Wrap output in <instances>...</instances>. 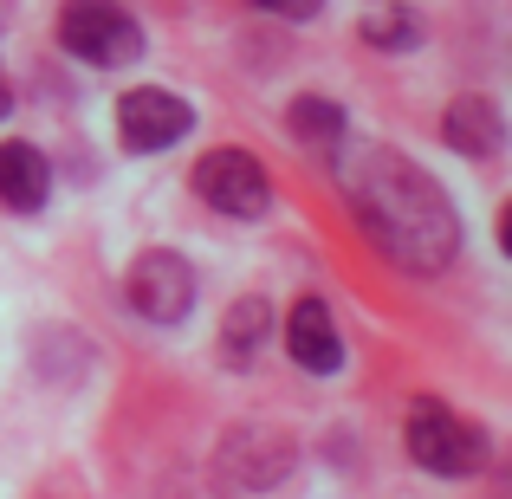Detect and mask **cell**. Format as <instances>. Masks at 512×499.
<instances>
[{"label":"cell","mask_w":512,"mask_h":499,"mask_svg":"<svg viewBox=\"0 0 512 499\" xmlns=\"http://www.w3.org/2000/svg\"><path fill=\"white\" fill-rule=\"evenodd\" d=\"M338 188L350 221L370 234V247L389 266L415 279H435L461 260V214H454L448 188L422 163H409L389 143H338Z\"/></svg>","instance_id":"obj_1"},{"label":"cell","mask_w":512,"mask_h":499,"mask_svg":"<svg viewBox=\"0 0 512 499\" xmlns=\"http://www.w3.org/2000/svg\"><path fill=\"white\" fill-rule=\"evenodd\" d=\"M402 448H409L415 467H428V474H441V480H467L493 461L487 428L454 415L448 402H435V396L409 402V415H402Z\"/></svg>","instance_id":"obj_2"},{"label":"cell","mask_w":512,"mask_h":499,"mask_svg":"<svg viewBox=\"0 0 512 499\" xmlns=\"http://www.w3.org/2000/svg\"><path fill=\"white\" fill-rule=\"evenodd\" d=\"M59 46L72 52L78 65L117 72V65L143 59V26L124 0H65L59 7Z\"/></svg>","instance_id":"obj_3"},{"label":"cell","mask_w":512,"mask_h":499,"mask_svg":"<svg viewBox=\"0 0 512 499\" xmlns=\"http://www.w3.org/2000/svg\"><path fill=\"white\" fill-rule=\"evenodd\" d=\"M195 195L208 201L214 214H227V221H260L266 208H273V175L253 150H234V143H221V150H208L195 163Z\"/></svg>","instance_id":"obj_4"},{"label":"cell","mask_w":512,"mask_h":499,"mask_svg":"<svg viewBox=\"0 0 512 499\" xmlns=\"http://www.w3.org/2000/svg\"><path fill=\"white\" fill-rule=\"evenodd\" d=\"M195 292H201L195 266H188L175 247L137 253L130 273H124V299H130V312H137L143 325H182V318L195 312Z\"/></svg>","instance_id":"obj_5"},{"label":"cell","mask_w":512,"mask_h":499,"mask_svg":"<svg viewBox=\"0 0 512 499\" xmlns=\"http://www.w3.org/2000/svg\"><path fill=\"white\" fill-rule=\"evenodd\" d=\"M195 130V111H188V98H175L163 85H137L117 98V143H124L130 156H163L175 143Z\"/></svg>","instance_id":"obj_6"},{"label":"cell","mask_w":512,"mask_h":499,"mask_svg":"<svg viewBox=\"0 0 512 499\" xmlns=\"http://www.w3.org/2000/svg\"><path fill=\"white\" fill-rule=\"evenodd\" d=\"M292 467V441L279 435V428H234V435L221 441V480L227 487H279Z\"/></svg>","instance_id":"obj_7"},{"label":"cell","mask_w":512,"mask_h":499,"mask_svg":"<svg viewBox=\"0 0 512 499\" xmlns=\"http://www.w3.org/2000/svg\"><path fill=\"white\" fill-rule=\"evenodd\" d=\"M286 350L305 376H338L344 370V337H338V318H331L325 299H299L286 312Z\"/></svg>","instance_id":"obj_8"},{"label":"cell","mask_w":512,"mask_h":499,"mask_svg":"<svg viewBox=\"0 0 512 499\" xmlns=\"http://www.w3.org/2000/svg\"><path fill=\"white\" fill-rule=\"evenodd\" d=\"M441 137H448V150H461V156H474V163H487V156H500L506 124H500V111H493L487 98H454L448 117H441Z\"/></svg>","instance_id":"obj_9"},{"label":"cell","mask_w":512,"mask_h":499,"mask_svg":"<svg viewBox=\"0 0 512 499\" xmlns=\"http://www.w3.org/2000/svg\"><path fill=\"white\" fill-rule=\"evenodd\" d=\"M46 195H52V169H46V156L33 150V143H0V201L7 208H20V214H33V208H46Z\"/></svg>","instance_id":"obj_10"},{"label":"cell","mask_w":512,"mask_h":499,"mask_svg":"<svg viewBox=\"0 0 512 499\" xmlns=\"http://www.w3.org/2000/svg\"><path fill=\"white\" fill-rule=\"evenodd\" d=\"M273 337V305L253 292V299H234V312H227V325H221V357L227 363H247V357H260V344Z\"/></svg>","instance_id":"obj_11"},{"label":"cell","mask_w":512,"mask_h":499,"mask_svg":"<svg viewBox=\"0 0 512 499\" xmlns=\"http://www.w3.org/2000/svg\"><path fill=\"white\" fill-rule=\"evenodd\" d=\"M286 117H292V137H299V143H331V150H338V143L350 137V130H344V111L331 98H292Z\"/></svg>","instance_id":"obj_12"},{"label":"cell","mask_w":512,"mask_h":499,"mask_svg":"<svg viewBox=\"0 0 512 499\" xmlns=\"http://www.w3.org/2000/svg\"><path fill=\"white\" fill-rule=\"evenodd\" d=\"M415 33H422V26H415V20H409L402 7L376 13V20L363 26V39H370V46H415Z\"/></svg>","instance_id":"obj_13"},{"label":"cell","mask_w":512,"mask_h":499,"mask_svg":"<svg viewBox=\"0 0 512 499\" xmlns=\"http://www.w3.org/2000/svg\"><path fill=\"white\" fill-rule=\"evenodd\" d=\"M260 7L279 20H312V13H325V0H260Z\"/></svg>","instance_id":"obj_14"},{"label":"cell","mask_w":512,"mask_h":499,"mask_svg":"<svg viewBox=\"0 0 512 499\" xmlns=\"http://www.w3.org/2000/svg\"><path fill=\"white\" fill-rule=\"evenodd\" d=\"M0 117H13V85L0 78Z\"/></svg>","instance_id":"obj_15"}]
</instances>
